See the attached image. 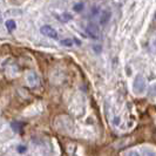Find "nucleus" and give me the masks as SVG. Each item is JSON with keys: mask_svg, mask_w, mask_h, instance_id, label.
<instances>
[{"mask_svg": "<svg viewBox=\"0 0 156 156\" xmlns=\"http://www.w3.org/2000/svg\"><path fill=\"white\" fill-rule=\"evenodd\" d=\"M133 89L136 94H141L146 90V79L142 75H137L134 80Z\"/></svg>", "mask_w": 156, "mask_h": 156, "instance_id": "f257e3e1", "label": "nucleus"}, {"mask_svg": "<svg viewBox=\"0 0 156 156\" xmlns=\"http://www.w3.org/2000/svg\"><path fill=\"white\" fill-rule=\"evenodd\" d=\"M40 32L42 35L45 37H48L51 39H58V32L55 31L53 27H51L49 25H45L40 28Z\"/></svg>", "mask_w": 156, "mask_h": 156, "instance_id": "7ed1b4c3", "label": "nucleus"}, {"mask_svg": "<svg viewBox=\"0 0 156 156\" xmlns=\"http://www.w3.org/2000/svg\"><path fill=\"white\" fill-rule=\"evenodd\" d=\"M60 44L62 45V46H66V47H70L74 45V41L72 39H63L60 41Z\"/></svg>", "mask_w": 156, "mask_h": 156, "instance_id": "423d86ee", "label": "nucleus"}, {"mask_svg": "<svg viewBox=\"0 0 156 156\" xmlns=\"http://www.w3.org/2000/svg\"><path fill=\"white\" fill-rule=\"evenodd\" d=\"M12 127H13V129H14L16 132H20V129H21V127H23V123L13 122V123H12Z\"/></svg>", "mask_w": 156, "mask_h": 156, "instance_id": "6e6552de", "label": "nucleus"}, {"mask_svg": "<svg viewBox=\"0 0 156 156\" xmlns=\"http://www.w3.org/2000/svg\"><path fill=\"white\" fill-rule=\"evenodd\" d=\"M5 25H6V27H7V30H8L9 32L14 31V30H16V23H14L13 20H7Z\"/></svg>", "mask_w": 156, "mask_h": 156, "instance_id": "39448f33", "label": "nucleus"}, {"mask_svg": "<svg viewBox=\"0 0 156 156\" xmlns=\"http://www.w3.org/2000/svg\"><path fill=\"white\" fill-rule=\"evenodd\" d=\"M26 81H27V83L30 85V87L35 88V87L39 86L40 78L35 72H28V73H27V75H26Z\"/></svg>", "mask_w": 156, "mask_h": 156, "instance_id": "f03ea898", "label": "nucleus"}, {"mask_svg": "<svg viewBox=\"0 0 156 156\" xmlns=\"http://www.w3.org/2000/svg\"><path fill=\"white\" fill-rule=\"evenodd\" d=\"M144 155H146V156H155V153H154L153 150H146Z\"/></svg>", "mask_w": 156, "mask_h": 156, "instance_id": "9b49d317", "label": "nucleus"}, {"mask_svg": "<svg viewBox=\"0 0 156 156\" xmlns=\"http://www.w3.org/2000/svg\"><path fill=\"white\" fill-rule=\"evenodd\" d=\"M109 16H110V13H109V12L105 11V12H103V16H102L101 19H100V23H106L107 21H108Z\"/></svg>", "mask_w": 156, "mask_h": 156, "instance_id": "0eeeda50", "label": "nucleus"}, {"mask_svg": "<svg viewBox=\"0 0 156 156\" xmlns=\"http://www.w3.org/2000/svg\"><path fill=\"white\" fill-rule=\"evenodd\" d=\"M125 156H141V155L137 150H129V151L126 153Z\"/></svg>", "mask_w": 156, "mask_h": 156, "instance_id": "1a4fd4ad", "label": "nucleus"}, {"mask_svg": "<svg viewBox=\"0 0 156 156\" xmlns=\"http://www.w3.org/2000/svg\"><path fill=\"white\" fill-rule=\"evenodd\" d=\"M82 9H83V4H82V2L76 4V5L74 6V11H75V12H81Z\"/></svg>", "mask_w": 156, "mask_h": 156, "instance_id": "9d476101", "label": "nucleus"}, {"mask_svg": "<svg viewBox=\"0 0 156 156\" xmlns=\"http://www.w3.org/2000/svg\"><path fill=\"white\" fill-rule=\"evenodd\" d=\"M87 33L94 38V39H98L99 38V34H100V31H99V27L96 26V25H94V23H89L88 26H87L86 28Z\"/></svg>", "mask_w": 156, "mask_h": 156, "instance_id": "20e7f679", "label": "nucleus"}]
</instances>
